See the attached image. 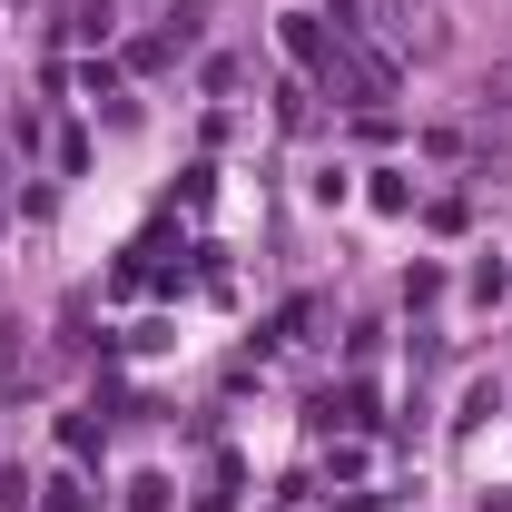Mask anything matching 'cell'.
I'll list each match as a JSON object with an SVG mask.
<instances>
[{
	"mask_svg": "<svg viewBox=\"0 0 512 512\" xmlns=\"http://www.w3.org/2000/svg\"><path fill=\"white\" fill-rule=\"evenodd\" d=\"M365 10H375L384 30H414V20H404V0H365Z\"/></svg>",
	"mask_w": 512,
	"mask_h": 512,
	"instance_id": "3",
	"label": "cell"
},
{
	"mask_svg": "<svg viewBox=\"0 0 512 512\" xmlns=\"http://www.w3.org/2000/svg\"><path fill=\"white\" fill-rule=\"evenodd\" d=\"M109 20H119L109 0H79V10H69V30H79V40H109Z\"/></svg>",
	"mask_w": 512,
	"mask_h": 512,
	"instance_id": "2",
	"label": "cell"
},
{
	"mask_svg": "<svg viewBox=\"0 0 512 512\" xmlns=\"http://www.w3.org/2000/svg\"><path fill=\"white\" fill-rule=\"evenodd\" d=\"M493 99H503V109H512V60H503V69H493Z\"/></svg>",
	"mask_w": 512,
	"mask_h": 512,
	"instance_id": "4",
	"label": "cell"
},
{
	"mask_svg": "<svg viewBox=\"0 0 512 512\" xmlns=\"http://www.w3.org/2000/svg\"><path fill=\"white\" fill-rule=\"evenodd\" d=\"M286 50H296V60H306V69H325V60H335V50H325V30H316V20H286Z\"/></svg>",
	"mask_w": 512,
	"mask_h": 512,
	"instance_id": "1",
	"label": "cell"
}]
</instances>
